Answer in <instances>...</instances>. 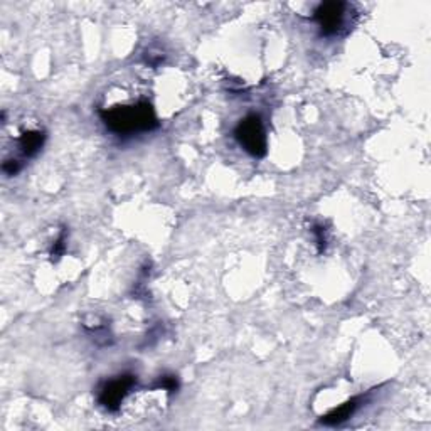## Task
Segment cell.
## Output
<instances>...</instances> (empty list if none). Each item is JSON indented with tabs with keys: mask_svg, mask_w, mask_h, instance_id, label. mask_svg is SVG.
I'll use <instances>...</instances> for the list:
<instances>
[{
	"mask_svg": "<svg viewBox=\"0 0 431 431\" xmlns=\"http://www.w3.org/2000/svg\"><path fill=\"white\" fill-rule=\"evenodd\" d=\"M158 388L165 389V391H169L172 395V392H176L179 389V381H177L176 376H164L158 381Z\"/></svg>",
	"mask_w": 431,
	"mask_h": 431,
	"instance_id": "52a82bcc",
	"label": "cell"
},
{
	"mask_svg": "<svg viewBox=\"0 0 431 431\" xmlns=\"http://www.w3.org/2000/svg\"><path fill=\"white\" fill-rule=\"evenodd\" d=\"M234 137L253 157H264L266 155V134H264V127L260 115H248L246 118L241 120L236 130H234Z\"/></svg>",
	"mask_w": 431,
	"mask_h": 431,
	"instance_id": "7a4b0ae2",
	"label": "cell"
},
{
	"mask_svg": "<svg viewBox=\"0 0 431 431\" xmlns=\"http://www.w3.org/2000/svg\"><path fill=\"white\" fill-rule=\"evenodd\" d=\"M44 142H46V134L43 130H29L19 138V149L24 157L32 158L41 152Z\"/></svg>",
	"mask_w": 431,
	"mask_h": 431,
	"instance_id": "8992f818",
	"label": "cell"
},
{
	"mask_svg": "<svg viewBox=\"0 0 431 431\" xmlns=\"http://www.w3.org/2000/svg\"><path fill=\"white\" fill-rule=\"evenodd\" d=\"M313 234H315V241H317V246H319V253H322L325 246H327V233H325V228L320 224L313 226Z\"/></svg>",
	"mask_w": 431,
	"mask_h": 431,
	"instance_id": "ba28073f",
	"label": "cell"
},
{
	"mask_svg": "<svg viewBox=\"0 0 431 431\" xmlns=\"http://www.w3.org/2000/svg\"><path fill=\"white\" fill-rule=\"evenodd\" d=\"M347 3L344 2H324L313 12V19L319 24L324 36H335L344 28L347 14Z\"/></svg>",
	"mask_w": 431,
	"mask_h": 431,
	"instance_id": "277c9868",
	"label": "cell"
},
{
	"mask_svg": "<svg viewBox=\"0 0 431 431\" xmlns=\"http://www.w3.org/2000/svg\"><path fill=\"white\" fill-rule=\"evenodd\" d=\"M21 169H22L21 162L16 160V158H10V160H6L2 164V170L7 174V176H16Z\"/></svg>",
	"mask_w": 431,
	"mask_h": 431,
	"instance_id": "30bf717a",
	"label": "cell"
},
{
	"mask_svg": "<svg viewBox=\"0 0 431 431\" xmlns=\"http://www.w3.org/2000/svg\"><path fill=\"white\" fill-rule=\"evenodd\" d=\"M362 403V398H353L349 399L347 403L340 404L339 408H335V410H332L330 413L325 414L322 419H320V423L325 426H337V425H342L344 421H347V419L350 418V416H354L355 411L359 410V406H361Z\"/></svg>",
	"mask_w": 431,
	"mask_h": 431,
	"instance_id": "5b68a950",
	"label": "cell"
},
{
	"mask_svg": "<svg viewBox=\"0 0 431 431\" xmlns=\"http://www.w3.org/2000/svg\"><path fill=\"white\" fill-rule=\"evenodd\" d=\"M64 241H66V231H61V234H59V238L58 240H56V243L52 244V249H51V256L52 258H59V256L63 255L64 253V248H66V243H64Z\"/></svg>",
	"mask_w": 431,
	"mask_h": 431,
	"instance_id": "9c48e42d",
	"label": "cell"
},
{
	"mask_svg": "<svg viewBox=\"0 0 431 431\" xmlns=\"http://www.w3.org/2000/svg\"><path fill=\"white\" fill-rule=\"evenodd\" d=\"M100 115L108 130L118 135L152 132L158 127V120L155 116L154 108L147 101H140L137 105H128V107L101 109Z\"/></svg>",
	"mask_w": 431,
	"mask_h": 431,
	"instance_id": "6da1fadb",
	"label": "cell"
},
{
	"mask_svg": "<svg viewBox=\"0 0 431 431\" xmlns=\"http://www.w3.org/2000/svg\"><path fill=\"white\" fill-rule=\"evenodd\" d=\"M135 383H137V379L132 374H123V376L115 377V379L108 381V383L101 386L98 401H100V404L105 410L116 411L122 406L123 399L130 395Z\"/></svg>",
	"mask_w": 431,
	"mask_h": 431,
	"instance_id": "3957f363",
	"label": "cell"
}]
</instances>
